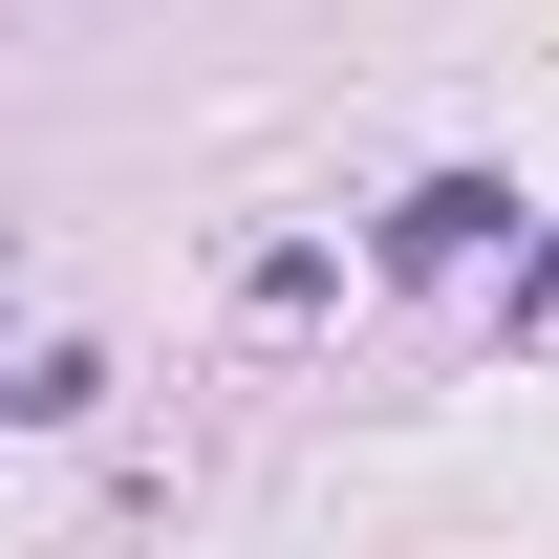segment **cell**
<instances>
[{"mask_svg": "<svg viewBox=\"0 0 559 559\" xmlns=\"http://www.w3.org/2000/svg\"><path fill=\"white\" fill-rule=\"evenodd\" d=\"M495 237H516V194H495V173H430V194L388 215V259H495Z\"/></svg>", "mask_w": 559, "mask_h": 559, "instance_id": "cell-1", "label": "cell"}]
</instances>
